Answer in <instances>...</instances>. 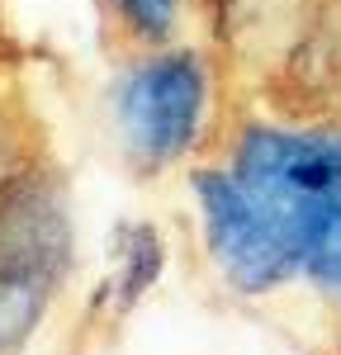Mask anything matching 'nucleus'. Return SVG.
I'll return each mask as SVG.
<instances>
[{"instance_id": "nucleus-1", "label": "nucleus", "mask_w": 341, "mask_h": 355, "mask_svg": "<svg viewBox=\"0 0 341 355\" xmlns=\"http://www.w3.org/2000/svg\"><path fill=\"white\" fill-rule=\"evenodd\" d=\"M232 175L270 223L289 275L304 270L322 289H341V133L270 128L237 137Z\"/></svg>"}, {"instance_id": "nucleus-7", "label": "nucleus", "mask_w": 341, "mask_h": 355, "mask_svg": "<svg viewBox=\"0 0 341 355\" xmlns=\"http://www.w3.org/2000/svg\"><path fill=\"white\" fill-rule=\"evenodd\" d=\"M15 175V166H10V137H5V128H0V185Z\"/></svg>"}, {"instance_id": "nucleus-6", "label": "nucleus", "mask_w": 341, "mask_h": 355, "mask_svg": "<svg viewBox=\"0 0 341 355\" xmlns=\"http://www.w3.org/2000/svg\"><path fill=\"white\" fill-rule=\"evenodd\" d=\"M119 28L142 43V48H157L175 33V19H180V0H110Z\"/></svg>"}, {"instance_id": "nucleus-3", "label": "nucleus", "mask_w": 341, "mask_h": 355, "mask_svg": "<svg viewBox=\"0 0 341 355\" xmlns=\"http://www.w3.org/2000/svg\"><path fill=\"white\" fill-rule=\"evenodd\" d=\"M71 261L67 199L48 171H15L0 185V289L53 294Z\"/></svg>"}, {"instance_id": "nucleus-5", "label": "nucleus", "mask_w": 341, "mask_h": 355, "mask_svg": "<svg viewBox=\"0 0 341 355\" xmlns=\"http://www.w3.org/2000/svg\"><path fill=\"white\" fill-rule=\"evenodd\" d=\"M119 256H123V279H119V299L133 303L157 279L161 270V237L147 223H128L119 227Z\"/></svg>"}, {"instance_id": "nucleus-2", "label": "nucleus", "mask_w": 341, "mask_h": 355, "mask_svg": "<svg viewBox=\"0 0 341 355\" xmlns=\"http://www.w3.org/2000/svg\"><path fill=\"white\" fill-rule=\"evenodd\" d=\"M209 110V67L190 48H170L133 62L114 85V123L138 166L185 157Z\"/></svg>"}, {"instance_id": "nucleus-4", "label": "nucleus", "mask_w": 341, "mask_h": 355, "mask_svg": "<svg viewBox=\"0 0 341 355\" xmlns=\"http://www.w3.org/2000/svg\"><path fill=\"white\" fill-rule=\"evenodd\" d=\"M195 194L204 209L209 251L242 294H261V289H275L280 279H289V261H284L270 223L261 218V209L247 199L232 171H199Z\"/></svg>"}]
</instances>
